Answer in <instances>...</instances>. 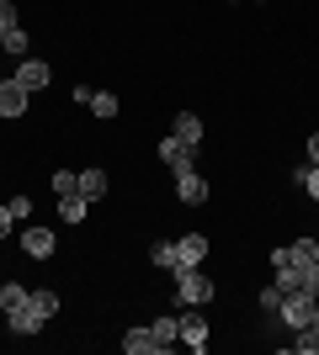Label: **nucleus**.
I'll return each mask as SVG.
<instances>
[{
	"label": "nucleus",
	"instance_id": "obj_1",
	"mask_svg": "<svg viewBox=\"0 0 319 355\" xmlns=\"http://www.w3.org/2000/svg\"><path fill=\"white\" fill-rule=\"evenodd\" d=\"M176 302H186V308H208L213 302V282L202 276V266L176 270Z\"/></svg>",
	"mask_w": 319,
	"mask_h": 355
},
{
	"label": "nucleus",
	"instance_id": "obj_2",
	"mask_svg": "<svg viewBox=\"0 0 319 355\" xmlns=\"http://www.w3.org/2000/svg\"><path fill=\"white\" fill-rule=\"evenodd\" d=\"M314 308H319V297H309V292H282L277 318H282V329H288V334H298V329L314 318Z\"/></svg>",
	"mask_w": 319,
	"mask_h": 355
},
{
	"label": "nucleus",
	"instance_id": "obj_3",
	"mask_svg": "<svg viewBox=\"0 0 319 355\" xmlns=\"http://www.w3.org/2000/svg\"><path fill=\"white\" fill-rule=\"evenodd\" d=\"M208 260V234H181L176 239V270H192V266H202ZM170 270V276H176Z\"/></svg>",
	"mask_w": 319,
	"mask_h": 355
},
{
	"label": "nucleus",
	"instance_id": "obj_4",
	"mask_svg": "<svg viewBox=\"0 0 319 355\" xmlns=\"http://www.w3.org/2000/svg\"><path fill=\"white\" fill-rule=\"evenodd\" d=\"M22 254H27V260H48V254H54V228L27 223V228H22Z\"/></svg>",
	"mask_w": 319,
	"mask_h": 355
},
{
	"label": "nucleus",
	"instance_id": "obj_5",
	"mask_svg": "<svg viewBox=\"0 0 319 355\" xmlns=\"http://www.w3.org/2000/svg\"><path fill=\"white\" fill-rule=\"evenodd\" d=\"M192 159H197V148H192V144H181L176 133L160 138V164H170V170H192Z\"/></svg>",
	"mask_w": 319,
	"mask_h": 355
},
{
	"label": "nucleus",
	"instance_id": "obj_6",
	"mask_svg": "<svg viewBox=\"0 0 319 355\" xmlns=\"http://www.w3.org/2000/svg\"><path fill=\"white\" fill-rule=\"evenodd\" d=\"M122 350H128V355H165V345H160V334H154L149 324H138V329L122 334Z\"/></svg>",
	"mask_w": 319,
	"mask_h": 355
},
{
	"label": "nucleus",
	"instance_id": "obj_7",
	"mask_svg": "<svg viewBox=\"0 0 319 355\" xmlns=\"http://www.w3.org/2000/svg\"><path fill=\"white\" fill-rule=\"evenodd\" d=\"M27 96H32V90L22 85L16 74H11V80H0V117H22V112H27Z\"/></svg>",
	"mask_w": 319,
	"mask_h": 355
},
{
	"label": "nucleus",
	"instance_id": "obj_8",
	"mask_svg": "<svg viewBox=\"0 0 319 355\" xmlns=\"http://www.w3.org/2000/svg\"><path fill=\"white\" fill-rule=\"evenodd\" d=\"M176 196H181L186 207H202V202H208V180H202L197 170H176Z\"/></svg>",
	"mask_w": 319,
	"mask_h": 355
},
{
	"label": "nucleus",
	"instance_id": "obj_9",
	"mask_svg": "<svg viewBox=\"0 0 319 355\" xmlns=\"http://www.w3.org/2000/svg\"><path fill=\"white\" fill-rule=\"evenodd\" d=\"M181 345H186V350H208V324H202V313L197 308H186L181 313Z\"/></svg>",
	"mask_w": 319,
	"mask_h": 355
},
{
	"label": "nucleus",
	"instance_id": "obj_10",
	"mask_svg": "<svg viewBox=\"0 0 319 355\" xmlns=\"http://www.w3.org/2000/svg\"><path fill=\"white\" fill-rule=\"evenodd\" d=\"M16 80H22L27 90H43L48 80H54V69H48V59H32V53H27V59L16 64Z\"/></svg>",
	"mask_w": 319,
	"mask_h": 355
},
{
	"label": "nucleus",
	"instance_id": "obj_11",
	"mask_svg": "<svg viewBox=\"0 0 319 355\" xmlns=\"http://www.w3.org/2000/svg\"><path fill=\"white\" fill-rule=\"evenodd\" d=\"M6 318H11V334H16V340H38V329L48 324L43 313H32L27 302H22V308H16V313H6Z\"/></svg>",
	"mask_w": 319,
	"mask_h": 355
},
{
	"label": "nucleus",
	"instance_id": "obj_12",
	"mask_svg": "<svg viewBox=\"0 0 319 355\" xmlns=\"http://www.w3.org/2000/svg\"><path fill=\"white\" fill-rule=\"evenodd\" d=\"M170 133L181 138V144L202 148V117H197V112H176V122H170Z\"/></svg>",
	"mask_w": 319,
	"mask_h": 355
},
{
	"label": "nucleus",
	"instance_id": "obj_13",
	"mask_svg": "<svg viewBox=\"0 0 319 355\" xmlns=\"http://www.w3.org/2000/svg\"><path fill=\"white\" fill-rule=\"evenodd\" d=\"M106 191H112L106 170H80V196H85V202H101Z\"/></svg>",
	"mask_w": 319,
	"mask_h": 355
},
{
	"label": "nucleus",
	"instance_id": "obj_14",
	"mask_svg": "<svg viewBox=\"0 0 319 355\" xmlns=\"http://www.w3.org/2000/svg\"><path fill=\"white\" fill-rule=\"evenodd\" d=\"M59 218H64V223H85V218H91V202H85L80 191L59 196Z\"/></svg>",
	"mask_w": 319,
	"mask_h": 355
},
{
	"label": "nucleus",
	"instance_id": "obj_15",
	"mask_svg": "<svg viewBox=\"0 0 319 355\" xmlns=\"http://www.w3.org/2000/svg\"><path fill=\"white\" fill-rule=\"evenodd\" d=\"M293 350H298V355H319V308H314V318H309V324L298 329V340H293Z\"/></svg>",
	"mask_w": 319,
	"mask_h": 355
},
{
	"label": "nucleus",
	"instance_id": "obj_16",
	"mask_svg": "<svg viewBox=\"0 0 319 355\" xmlns=\"http://www.w3.org/2000/svg\"><path fill=\"white\" fill-rule=\"evenodd\" d=\"M288 180L298 186V191H309L319 202V164H298V170H288Z\"/></svg>",
	"mask_w": 319,
	"mask_h": 355
},
{
	"label": "nucleus",
	"instance_id": "obj_17",
	"mask_svg": "<svg viewBox=\"0 0 319 355\" xmlns=\"http://www.w3.org/2000/svg\"><path fill=\"white\" fill-rule=\"evenodd\" d=\"M288 260H293V266H319V239H298V244H288Z\"/></svg>",
	"mask_w": 319,
	"mask_h": 355
},
{
	"label": "nucleus",
	"instance_id": "obj_18",
	"mask_svg": "<svg viewBox=\"0 0 319 355\" xmlns=\"http://www.w3.org/2000/svg\"><path fill=\"white\" fill-rule=\"evenodd\" d=\"M27 43H32V37H27V32H22V27H11V32H0V48H6V53H11V59H27Z\"/></svg>",
	"mask_w": 319,
	"mask_h": 355
},
{
	"label": "nucleus",
	"instance_id": "obj_19",
	"mask_svg": "<svg viewBox=\"0 0 319 355\" xmlns=\"http://www.w3.org/2000/svg\"><path fill=\"white\" fill-rule=\"evenodd\" d=\"M91 112L101 122H112V117H117V96H112V90H91Z\"/></svg>",
	"mask_w": 319,
	"mask_h": 355
},
{
	"label": "nucleus",
	"instance_id": "obj_20",
	"mask_svg": "<svg viewBox=\"0 0 319 355\" xmlns=\"http://www.w3.org/2000/svg\"><path fill=\"white\" fill-rule=\"evenodd\" d=\"M154 334H160V345H165V350H170V345H181V318H154Z\"/></svg>",
	"mask_w": 319,
	"mask_h": 355
},
{
	"label": "nucleus",
	"instance_id": "obj_21",
	"mask_svg": "<svg viewBox=\"0 0 319 355\" xmlns=\"http://www.w3.org/2000/svg\"><path fill=\"white\" fill-rule=\"evenodd\" d=\"M27 308L43 313V318H54V313H59V292H27Z\"/></svg>",
	"mask_w": 319,
	"mask_h": 355
},
{
	"label": "nucleus",
	"instance_id": "obj_22",
	"mask_svg": "<svg viewBox=\"0 0 319 355\" xmlns=\"http://www.w3.org/2000/svg\"><path fill=\"white\" fill-rule=\"evenodd\" d=\"M22 302H27V286H22V282H6V286H0V308H6V313H16Z\"/></svg>",
	"mask_w": 319,
	"mask_h": 355
},
{
	"label": "nucleus",
	"instance_id": "obj_23",
	"mask_svg": "<svg viewBox=\"0 0 319 355\" xmlns=\"http://www.w3.org/2000/svg\"><path fill=\"white\" fill-rule=\"evenodd\" d=\"M80 191V170H54V196H69Z\"/></svg>",
	"mask_w": 319,
	"mask_h": 355
},
{
	"label": "nucleus",
	"instance_id": "obj_24",
	"mask_svg": "<svg viewBox=\"0 0 319 355\" xmlns=\"http://www.w3.org/2000/svg\"><path fill=\"white\" fill-rule=\"evenodd\" d=\"M149 260H154L160 270H176V244H154V250H149Z\"/></svg>",
	"mask_w": 319,
	"mask_h": 355
},
{
	"label": "nucleus",
	"instance_id": "obj_25",
	"mask_svg": "<svg viewBox=\"0 0 319 355\" xmlns=\"http://www.w3.org/2000/svg\"><path fill=\"white\" fill-rule=\"evenodd\" d=\"M6 207H11V218H16V223H32V196H11Z\"/></svg>",
	"mask_w": 319,
	"mask_h": 355
},
{
	"label": "nucleus",
	"instance_id": "obj_26",
	"mask_svg": "<svg viewBox=\"0 0 319 355\" xmlns=\"http://www.w3.org/2000/svg\"><path fill=\"white\" fill-rule=\"evenodd\" d=\"M261 308H266V313H277V308H282V286H266V292H261Z\"/></svg>",
	"mask_w": 319,
	"mask_h": 355
},
{
	"label": "nucleus",
	"instance_id": "obj_27",
	"mask_svg": "<svg viewBox=\"0 0 319 355\" xmlns=\"http://www.w3.org/2000/svg\"><path fill=\"white\" fill-rule=\"evenodd\" d=\"M16 27V6L11 0H0V32H11Z\"/></svg>",
	"mask_w": 319,
	"mask_h": 355
},
{
	"label": "nucleus",
	"instance_id": "obj_28",
	"mask_svg": "<svg viewBox=\"0 0 319 355\" xmlns=\"http://www.w3.org/2000/svg\"><path fill=\"white\" fill-rule=\"evenodd\" d=\"M11 223H16V218H11V207H0V239L11 234Z\"/></svg>",
	"mask_w": 319,
	"mask_h": 355
},
{
	"label": "nucleus",
	"instance_id": "obj_29",
	"mask_svg": "<svg viewBox=\"0 0 319 355\" xmlns=\"http://www.w3.org/2000/svg\"><path fill=\"white\" fill-rule=\"evenodd\" d=\"M309 164H319V133L309 138Z\"/></svg>",
	"mask_w": 319,
	"mask_h": 355
}]
</instances>
